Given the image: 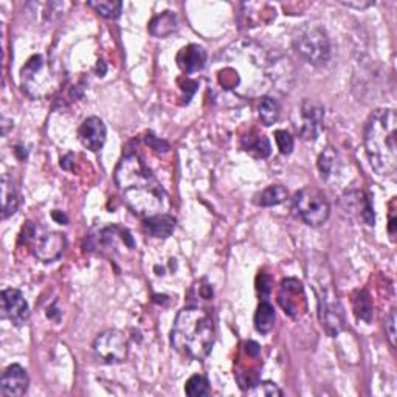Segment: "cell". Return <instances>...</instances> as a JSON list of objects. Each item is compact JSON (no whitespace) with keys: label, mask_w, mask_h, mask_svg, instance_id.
I'll use <instances>...</instances> for the list:
<instances>
[{"label":"cell","mask_w":397,"mask_h":397,"mask_svg":"<svg viewBox=\"0 0 397 397\" xmlns=\"http://www.w3.org/2000/svg\"><path fill=\"white\" fill-rule=\"evenodd\" d=\"M259 118H261L264 126H272L279 120V104L277 99L270 97H263L261 103H259Z\"/></svg>","instance_id":"24"},{"label":"cell","mask_w":397,"mask_h":397,"mask_svg":"<svg viewBox=\"0 0 397 397\" xmlns=\"http://www.w3.org/2000/svg\"><path fill=\"white\" fill-rule=\"evenodd\" d=\"M335 162V153L332 151V148H328L319 158V169L321 172V177L330 176L332 168H334Z\"/></svg>","instance_id":"28"},{"label":"cell","mask_w":397,"mask_h":397,"mask_svg":"<svg viewBox=\"0 0 397 397\" xmlns=\"http://www.w3.org/2000/svg\"><path fill=\"white\" fill-rule=\"evenodd\" d=\"M30 385L27 370L20 365H11L6 368L0 380V394L6 397L24 396Z\"/></svg>","instance_id":"14"},{"label":"cell","mask_w":397,"mask_h":397,"mask_svg":"<svg viewBox=\"0 0 397 397\" xmlns=\"http://www.w3.org/2000/svg\"><path fill=\"white\" fill-rule=\"evenodd\" d=\"M2 315L14 326H24L30 319V307L18 288H5L2 292Z\"/></svg>","instance_id":"12"},{"label":"cell","mask_w":397,"mask_h":397,"mask_svg":"<svg viewBox=\"0 0 397 397\" xmlns=\"http://www.w3.org/2000/svg\"><path fill=\"white\" fill-rule=\"evenodd\" d=\"M396 112L377 109L371 113L365 126V148L372 169L379 176L391 177L397 168Z\"/></svg>","instance_id":"3"},{"label":"cell","mask_w":397,"mask_h":397,"mask_svg":"<svg viewBox=\"0 0 397 397\" xmlns=\"http://www.w3.org/2000/svg\"><path fill=\"white\" fill-rule=\"evenodd\" d=\"M93 352L101 363H123L127 357V340L125 334L117 329L101 332L93 342Z\"/></svg>","instance_id":"9"},{"label":"cell","mask_w":397,"mask_h":397,"mask_svg":"<svg viewBox=\"0 0 397 397\" xmlns=\"http://www.w3.org/2000/svg\"><path fill=\"white\" fill-rule=\"evenodd\" d=\"M179 66L186 74H196L207 64V52L199 46H188L177 56Z\"/></svg>","instance_id":"16"},{"label":"cell","mask_w":397,"mask_h":397,"mask_svg":"<svg viewBox=\"0 0 397 397\" xmlns=\"http://www.w3.org/2000/svg\"><path fill=\"white\" fill-rule=\"evenodd\" d=\"M20 81H22L24 92L34 99L50 95L56 85L53 71L50 70L44 56L41 55H34L28 60L20 71Z\"/></svg>","instance_id":"6"},{"label":"cell","mask_w":397,"mask_h":397,"mask_svg":"<svg viewBox=\"0 0 397 397\" xmlns=\"http://www.w3.org/2000/svg\"><path fill=\"white\" fill-rule=\"evenodd\" d=\"M319 286L321 288H315V291L316 295H319L320 320L328 334L330 337H335L344 329L343 307L330 286L324 284V281H321Z\"/></svg>","instance_id":"8"},{"label":"cell","mask_w":397,"mask_h":397,"mask_svg":"<svg viewBox=\"0 0 397 397\" xmlns=\"http://www.w3.org/2000/svg\"><path fill=\"white\" fill-rule=\"evenodd\" d=\"M249 396H261V397H279L283 396V391L278 388L277 384L273 382H258L253 386H251L249 391Z\"/></svg>","instance_id":"27"},{"label":"cell","mask_w":397,"mask_h":397,"mask_svg":"<svg viewBox=\"0 0 397 397\" xmlns=\"http://www.w3.org/2000/svg\"><path fill=\"white\" fill-rule=\"evenodd\" d=\"M275 309L267 300H263L259 302L258 310L255 314V328L261 334H269V332L275 326Z\"/></svg>","instance_id":"21"},{"label":"cell","mask_w":397,"mask_h":397,"mask_svg":"<svg viewBox=\"0 0 397 397\" xmlns=\"http://www.w3.org/2000/svg\"><path fill=\"white\" fill-rule=\"evenodd\" d=\"M27 239H34L33 253L42 263H55L60 259L67 247V239L62 233L50 232L38 235L36 228L30 225V232H25Z\"/></svg>","instance_id":"10"},{"label":"cell","mask_w":397,"mask_h":397,"mask_svg":"<svg viewBox=\"0 0 397 397\" xmlns=\"http://www.w3.org/2000/svg\"><path fill=\"white\" fill-rule=\"evenodd\" d=\"M385 334L388 337V342L391 344V348L396 346V310L391 309L388 319L385 320Z\"/></svg>","instance_id":"30"},{"label":"cell","mask_w":397,"mask_h":397,"mask_svg":"<svg viewBox=\"0 0 397 397\" xmlns=\"http://www.w3.org/2000/svg\"><path fill=\"white\" fill-rule=\"evenodd\" d=\"M258 291L263 295L264 300L269 297L272 291V278L267 275H259L258 277Z\"/></svg>","instance_id":"31"},{"label":"cell","mask_w":397,"mask_h":397,"mask_svg":"<svg viewBox=\"0 0 397 397\" xmlns=\"http://www.w3.org/2000/svg\"><path fill=\"white\" fill-rule=\"evenodd\" d=\"M107 139V129L104 121L98 117H89L79 127V141L92 153L103 149Z\"/></svg>","instance_id":"15"},{"label":"cell","mask_w":397,"mask_h":397,"mask_svg":"<svg viewBox=\"0 0 397 397\" xmlns=\"http://www.w3.org/2000/svg\"><path fill=\"white\" fill-rule=\"evenodd\" d=\"M293 211L306 225L320 227L329 219L330 205L321 191L306 186L295 194Z\"/></svg>","instance_id":"7"},{"label":"cell","mask_w":397,"mask_h":397,"mask_svg":"<svg viewBox=\"0 0 397 397\" xmlns=\"http://www.w3.org/2000/svg\"><path fill=\"white\" fill-rule=\"evenodd\" d=\"M185 393L191 397L208 396L210 394V384H208V380L204 375L196 374L185 384Z\"/></svg>","instance_id":"26"},{"label":"cell","mask_w":397,"mask_h":397,"mask_svg":"<svg viewBox=\"0 0 397 397\" xmlns=\"http://www.w3.org/2000/svg\"><path fill=\"white\" fill-rule=\"evenodd\" d=\"M121 194L129 210L144 219L151 218V216L162 214L166 202V193L157 180L127 188V190L121 191Z\"/></svg>","instance_id":"4"},{"label":"cell","mask_w":397,"mask_h":397,"mask_svg":"<svg viewBox=\"0 0 397 397\" xmlns=\"http://www.w3.org/2000/svg\"><path fill=\"white\" fill-rule=\"evenodd\" d=\"M218 79L241 98H261L275 83L270 55L253 41H237L219 55Z\"/></svg>","instance_id":"1"},{"label":"cell","mask_w":397,"mask_h":397,"mask_svg":"<svg viewBox=\"0 0 397 397\" xmlns=\"http://www.w3.org/2000/svg\"><path fill=\"white\" fill-rule=\"evenodd\" d=\"M19 208V194L14 180L8 176H2V218L8 219L10 216L18 211Z\"/></svg>","instance_id":"18"},{"label":"cell","mask_w":397,"mask_h":397,"mask_svg":"<svg viewBox=\"0 0 397 397\" xmlns=\"http://www.w3.org/2000/svg\"><path fill=\"white\" fill-rule=\"evenodd\" d=\"M176 228V219L169 214H157L151 216V218L144 219V230L154 237H160V239H166L174 232Z\"/></svg>","instance_id":"17"},{"label":"cell","mask_w":397,"mask_h":397,"mask_svg":"<svg viewBox=\"0 0 397 397\" xmlns=\"http://www.w3.org/2000/svg\"><path fill=\"white\" fill-rule=\"evenodd\" d=\"M300 115H301V125H300L301 139L315 140L323 127L324 107L320 103H316V101L306 99L305 103L301 104Z\"/></svg>","instance_id":"13"},{"label":"cell","mask_w":397,"mask_h":397,"mask_svg":"<svg viewBox=\"0 0 397 397\" xmlns=\"http://www.w3.org/2000/svg\"><path fill=\"white\" fill-rule=\"evenodd\" d=\"M88 5L90 8L95 10L99 16H103L106 19L120 18L123 10V4L115 2V0H92V2H88Z\"/></svg>","instance_id":"25"},{"label":"cell","mask_w":397,"mask_h":397,"mask_svg":"<svg viewBox=\"0 0 397 397\" xmlns=\"http://www.w3.org/2000/svg\"><path fill=\"white\" fill-rule=\"evenodd\" d=\"M177 30V16L172 11H163L149 22V33L155 38H166Z\"/></svg>","instance_id":"19"},{"label":"cell","mask_w":397,"mask_h":397,"mask_svg":"<svg viewBox=\"0 0 397 397\" xmlns=\"http://www.w3.org/2000/svg\"><path fill=\"white\" fill-rule=\"evenodd\" d=\"M247 352H249V356L251 357H256L259 352H261V348H259V344L255 343V342H249L247 343Z\"/></svg>","instance_id":"32"},{"label":"cell","mask_w":397,"mask_h":397,"mask_svg":"<svg viewBox=\"0 0 397 397\" xmlns=\"http://www.w3.org/2000/svg\"><path fill=\"white\" fill-rule=\"evenodd\" d=\"M214 342L216 326L208 310L197 306L180 310L171 330L172 348L190 358L204 360L211 352Z\"/></svg>","instance_id":"2"},{"label":"cell","mask_w":397,"mask_h":397,"mask_svg":"<svg viewBox=\"0 0 397 397\" xmlns=\"http://www.w3.org/2000/svg\"><path fill=\"white\" fill-rule=\"evenodd\" d=\"M278 301L279 306L284 309L287 315L292 319H298L307 309V301L305 295V288L298 279L287 278L279 286L278 292Z\"/></svg>","instance_id":"11"},{"label":"cell","mask_w":397,"mask_h":397,"mask_svg":"<svg viewBox=\"0 0 397 397\" xmlns=\"http://www.w3.org/2000/svg\"><path fill=\"white\" fill-rule=\"evenodd\" d=\"M242 146L244 149L247 151L249 154H251L256 158H265L270 155V141L267 139L265 135L261 134H249L247 137H244L242 140Z\"/></svg>","instance_id":"20"},{"label":"cell","mask_w":397,"mask_h":397,"mask_svg":"<svg viewBox=\"0 0 397 397\" xmlns=\"http://www.w3.org/2000/svg\"><path fill=\"white\" fill-rule=\"evenodd\" d=\"M346 6H351V8H358V10H363L368 8V6L374 5V2H365V4H354V2H342Z\"/></svg>","instance_id":"33"},{"label":"cell","mask_w":397,"mask_h":397,"mask_svg":"<svg viewBox=\"0 0 397 397\" xmlns=\"http://www.w3.org/2000/svg\"><path fill=\"white\" fill-rule=\"evenodd\" d=\"M352 305H354V312H356L358 320H363L365 323H370L372 320L374 307L370 293L366 291H357L354 293Z\"/></svg>","instance_id":"23"},{"label":"cell","mask_w":397,"mask_h":397,"mask_svg":"<svg viewBox=\"0 0 397 397\" xmlns=\"http://www.w3.org/2000/svg\"><path fill=\"white\" fill-rule=\"evenodd\" d=\"M275 140L278 148L281 151V154H291L293 149V139L291 137V134L286 131H277L275 132Z\"/></svg>","instance_id":"29"},{"label":"cell","mask_w":397,"mask_h":397,"mask_svg":"<svg viewBox=\"0 0 397 397\" xmlns=\"http://www.w3.org/2000/svg\"><path fill=\"white\" fill-rule=\"evenodd\" d=\"M293 47L302 60L312 66H324L330 57V42L326 32L319 27L306 25L293 38Z\"/></svg>","instance_id":"5"},{"label":"cell","mask_w":397,"mask_h":397,"mask_svg":"<svg viewBox=\"0 0 397 397\" xmlns=\"http://www.w3.org/2000/svg\"><path fill=\"white\" fill-rule=\"evenodd\" d=\"M288 193L284 186L281 185H272L269 188H265L263 193H259L256 196V204L259 207H275L283 204L287 199Z\"/></svg>","instance_id":"22"}]
</instances>
